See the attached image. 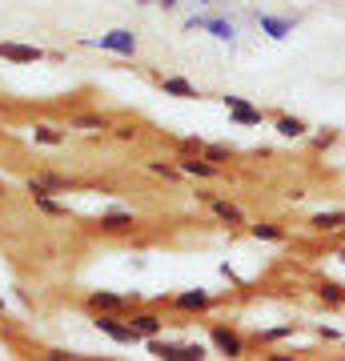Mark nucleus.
<instances>
[{
  "label": "nucleus",
  "instance_id": "1",
  "mask_svg": "<svg viewBox=\"0 0 345 361\" xmlns=\"http://www.w3.org/2000/svg\"><path fill=\"white\" fill-rule=\"evenodd\" d=\"M89 44H92V49L121 52V56H133V52H137V37H133V32H125V28H113V32H104V37H92Z\"/></svg>",
  "mask_w": 345,
  "mask_h": 361
},
{
  "label": "nucleus",
  "instance_id": "2",
  "mask_svg": "<svg viewBox=\"0 0 345 361\" xmlns=\"http://www.w3.org/2000/svg\"><path fill=\"white\" fill-rule=\"evenodd\" d=\"M153 353L165 361H201L205 345H169V341H153Z\"/></svg>",
  "mask_w": 345,
  "mask_h": 361
},
{
  "label": "nucleus",
  "instance_id": "3",
  "mask_svg": "<svg viewBox=\"0 0 345 361\" xmlns=\"http://www.w3.org/2000/svg\"><path fill=\"white\" fill-rule=\"evenodd\" d=\"M97 329H101V334H109L113 341H121V345H128V341H137V329H133V325L113 322V317H97Z\"/></svg>",
  "mask_w": 345,
  "mask_h": 361
},
{
  "label": "nucleus",
  "instance_id": "4",
  "mask_svg": "<svg viewBox=\"0 0 345 361\" xmlns=\"http://www.w3.org/2000/svg\"><path fill=\"white\" fill-rule=\"evenodd\" d=\"M0 56H4V61H16V65H32L44 52L32 49V44H0Z\"/></svg>",
  "mask_w": 345,
  "mask_h": 361
},
{
  "label": "nucleus",
  "instance_id": "5",
  "mask_svg": "<svg viewBox=\"0 0 345 361\" xmlns=\"http://www.w3.org/2000/svg\"><path fill=\"white\" fill-rule=\"evenodd\" d=\"M225 104H229V113H233V121H237V125H257V121H261V113H257V109H249L241 97H225Z\"/></svg>",
  "mask_w": 345,
  "mask_h": 361
},
{
  "label": "nucleus",
  "instance_id": "6",
  "mask_svg": "<svg viewBox=\"0 0 345 361\" xmlns=\"http://www.w3.org/2000/svg\"><path fill=\"white\" fill-rule=\"evenodd\" d=\"M189 28H209L217 40H233V25H229V20H205V16H193Z\"/></svg>",
  "mask_w": 345,
  "mask_h": 361
},
{
  "label": "nucleus",
  "instance_id": "7",
  "mask_svg": "<svg viewBox=\"0 0 345 361\" xmlns=\"http://www.w3.org/2000/svg\"><path fill=\"white\" fill-rule=\"evenodd\" d=\"M133 329H137V337H157L161 334V322H157L153 313H137L133 317Z\"/></svg>",
  "mask_w": 345,
  "mask_h": 361
},
{
  "label": "nucleus",
  "instance_id": "8",
  "mask_svg": "<svg viewBox=\"0 0 345 361\" xmlns=\"http://www.w3.org/2000/svg\"><path fill=\"white\" fill-rule=\"evenodd\" d=\"M213 341H217V349H221V353H229V357H237V353H241V337L229 334V329H217V334H213Z\"/></svg>",
  "mask_w": 345,
  "mask_h": 361
},
{
  "label": "nucleus",
  "instance_id": "9",
  "mask_svg": "<svg viewBox=\"0 0 345 361\" xmlns=\"http://www.w3.org/2000/svg\"><path fill=\"white\" fill-rule=\"evenodd\" d=\"M313 225H317L321 233H337V229H345V213H317Z\"/></svg>",
  "mask_w": 345,
  "mask_h": 361
},
{
  "label": "nucleus",
  "instance_id": "10",
  "mask_svg": "<svg viewBox=\"0 0 345 361\" xmlns=\"http://www.w3.org/2000/svg\"><path fill=\"white\" fill-rule=\"evenodd\" d=\"M261 28H265V32H269L273 40H285L293 25H289V20H277V16H261Z\"/></svg>",
  "mask_w": 345,
  "mask_h": 361
},
{
  "label": "nucleus",
  "instance_id": "11",
  "mask_svg": "<svg viewBox=\"0 0 345 361\" xmlns=\"http://www.w3.org/2000/svg\"><path fill=\"white\" fill-rule=\"evenodd\" d=\"M128 225H133L128 213H104L101 217V229H109V233H121V229H128Z\"/></svg>",
  "mask_w": 345,
  "mask_h": 361
},
{
  "label": "nucleus",
  "instance_id": "12",
  "mask_svg": "<svg viewBox=\"0 0 345 361\" xmlns=\"http://www.w3.org/2000/svg\"><path fill=\"white\" fill-rule=\"evenodd\" d=\"M213 209H217V217L221 221H229V225H241V209H237V205H229V201H217V205H213Z\"/></svg>",
  "mask_w": 345,
  "mask_h": 361
},
{
  "label": "nucleus",
  "instance_id": "13",
  "mask_svg": "<svg viewBox=\"0 0 345 361\" xmlns=\"http://www.w3.org/2000/svg\"><path fill=\"white\" fill-rule=\"evenodd\" d=\"M177 305H181V310H205V305H209V297H205L201 289H197V293H181Z\"/></svg>",
  "mask_w": 345,
  "mask_h": 361
},
{
  "label": "nucleus",
  "instance_id": "14",
  "mask_svg": "<svg viewBox=\"0 0 345 361\" xmlns=\"http://www.w3.org/2000/svg\"><path fill=\"white\" fill-rule=\"evenodd\" d=\"M277 133H282V137H301L305 125H301L297 116H282V121H277Z\"/></svg>",
  "mask_w": 345,
  "mask_h": 361
},
{
  "label": "nucleus",
  "instance_id": "15",
  "mask_svg": "<svg viewBox=\"0 0 345 361\" xmlns=\"http://www.w3.org/2000/svg\"><path fill=\"white\" fill-rule=\"evenodd\" d=\"M165 92H173V97H197V89H193L189 80H181V77L165 80Z\"/></svg>",
  "mask_w": 345,
  "mask_h": 361
},
{
  "label": "nucleus",
  "instance_id": "16",
  "mask_svg": "<svg viewBox=\"0 0 345 361\" xmlns=\"http://www.w3.org/2000/svg\"><path fill=\"white\" fill-rule=\"evenodd\" d=\"M89 305H92V310H116V305H121V297H113V293H92Z\"/></svg>",
  "mask_w": 345,
  "mask_h": 361
},
{
  "label": "nucleus",
  "instance_id": "17",
  "mask_svg": "<svg viewBox=\"0 0 345 361\" xmlns=\"http://www.w3.org/2000/svg\"><path fill=\"white\" fill-rule=\"evenodd\" d=\"M253 237H261V241H282V229L277 225H253Z\"/></svg>",
  "mask_w": 345,
  "mask_h": 361
},
{
  "label": "nucleus",
  "instance_id": "18",
  "mask_svg": "<svg viewBox=\"0 0 345 361\" xmlns=\"http://www.w3.org/2000/svg\"><path fill=\"white\" fill-rule=\"evenodd\" d=\"M185 173H193V177H213V165H205V161H185Z\"/></svg>",
  "mask_w": 345,
  "mask_h": 361
},
{
  "label": "nucleus",
  "instance_id": "19",
  "mask_svg": "<svg viewBox=\"0 0 345 361\" xmlns=\"http://www.w3.org/2000/svg\"><path fill=\"white\" fill-rule=\"evenodd\" d=\"M37 141H44V145H61V133H52V129H37Z\"/></svg>",
  "mask_w": 345,
  "mask_h": 361
},
{
  "label": "nucleus",
  "instance_id": "20",
  "mask_svg": "<svg viewBox=\"0 0 345 361\" xmlns=\"http://www.w3.org/2000/svg\"><path fill=\"white\" fill-rule=\"evenodd\" d=\"M321 297H325V301H337L341 293H337V285H321Z\"/></svg>",
  "mask_w": 345,
  "mask_h": 361
},
{
  "label": "nucleus",
  "instance_id": "21",
  "mask_svg": "<svg viewBox=\"0 0 345 361\" xmlns=\"http://www.w3.org/2000/svg\"><path fill=\"white\" fill-rule=\"evenodd\" d=\"M157 4H165V8H173V4H177V0H157Z\"/></svg>",
  "mask_w": 345,
  "mask_h": 361
},
{
  "label": "nucleus",
  "instance_id": "22",
  "mask_svg": "<svg viewBox=\"0 0 345 361\" xmlns=\"http://www.w3.org/2000/svg\"><path fill=\"white\" fill-rule=\"evenodd\" d=\"M0 310H4V301H0Z\"/></svg>",
  "mask_w": 345,
  "mask_h": 361
},
{
  "label": "nucleus",
  "instance_id": "23",
  "mask_svg": "<svg viewBox=\"0 0 345 361\" xmlns=\"http://www.w3.org/2000/svg\"><path fill=\"white\" fill-rule=\"evenodd\" d=\"M201 4H205V0H201Z\"/></svg>",
  "mask_w": 345,
  "mask_h": 361
}]
</instances>
